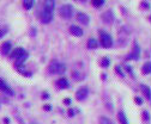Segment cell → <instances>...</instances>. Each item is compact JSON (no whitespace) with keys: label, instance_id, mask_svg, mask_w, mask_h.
Returning <instances> with one entry per match:
<instances>
[{"label":"cell","instance_id":"83f0119b","mask_svg":"<svg viewBox=\"0 0 151 124\" xmlns=\"http://www.w3.org/2000/svg\"><path fill=\"white\" fill-rule=\"evenodd\" d=\"M30 36L31 37L36 36V29H35V27H31V29H30Z\"/></svg>","mask_w":151,"mask_h":124},{"label":"cell","instance_id":"484cf974","mask_svg":"<svg viewBox=\"0 0 151 124\" xmlns=\"http://www.w3.org/2000/svg\"><path fill=\"white\" fill-rule=\"evenodd\" d=\"M150 119V117H149V113H148V111H143V121H149Z\"/></svg>","mask_w":151,"mask_h":124},{"label":"cell","instance_id":"1f68e13d","mask_svg":"<svg viewBox=\"0 0 151 124\" xmlns=\"http://www.w3.org/2000/svg\"><path fill=\"white\" fill-rule=\"evenodd\" d=\"M42 98H43V99H48V98H49V94H48L47 92H43V93H42Z\"/></svg>","mask_w":151,"mask_h":124},{"label":"cell","instance_id":"e575fe53","mask_svg":"<svg viewBox=\"0 0 151 124\" xmlns=\"http://www.w3.org/2000/svg\"><path fill=\"white\" fill-rule=\"evenodd\" d=\"M30 124H37V123H36V122H31Z\"/></svg>","mask_w":151,"mask_h":124},{"label":"cell","instance_id":"4dcf8cb0","mask_svg":"<svg viewBox=\"0 0 151 124\" xmlns=\"http://www.w3.org/2000/svg\"><path fill=\"white\" fill-rule=\"evenodd\" d=\"M64 104H66V105H70V104H71V99H70V98H66V99H64Z\"/></svg>","mask_w":151,"mask_h":124},{"label":"cell","instance_id":"6da1fadb","mask_svg":"<svg viewBox=\"0 0 151 124\" xmlns=\"http://www.w3.org/2000/svg\"><path fill=\"white\" fill-rule=\"evenodd\" d=\"M65 71H66V66L59 61H53L48 66V72L51 74H64Z\"/></svg>","mask_w":151,"mask_h":124},{"label":"cell","instance_id":"7402d4cb","mask_svg":"<svg viewBox=\"0 0 151 124\" xmlns=\"http://www.w3.org/2000/svg\"><path fill=\"white\" fill-rule=\"evenodd\" d=\"M98 124H114L113 123V121L112 119H109L108 117H101L100 118V122H98Z\"/></svg>","mask_w":151,"mask_h":124},{"label":"cell","instance_id":"ffe728a7","mask_svg":"<svg viewBox=\"0 0 151 124\" xmlns=\"http://www.w3.org/2000/svg\"><path fill=\"white\" fill-rule=\"evenodd\" d=\"M109 65H111V61H109L108 57H102V59H101V61H100V66H101L102 68H108Z\"/></svg>","mask_w":151,"mask_h":124},{"label":"cell","instance_id":"8992f818","mask_svg":"<svg viewBox=\"0 0 151 124\" xmlns=\"http://www.w3.org/2000/svg\"><path fill=\"white\" fill-rule=\"evenodd\" d=\"M139 56H140V47H139V44L137 43V42H134V44H133V50H132V53L127 56V59L138 60Z\"/></svg>","mask_w":151,"mask_h":124},{"label":"cell","instance_id":"30bf717a","mask_svg":"<svg viewBox=\"0 0 151 124\" xmlns=\"http://www.w3.org/2000/svg\"><path fill=\"white\" fill-rule=\"evenodd\" d=\"M77 20L79 23L84 24V25H89V23H90V17H89L86 13H83V12H79L77 15Z\"/></svg>","mask_w":151,"mask_h":124},{"label":"cell","instance_id":"5bb4252c","mask_svg":"<svg viewBox=\"0 0 151 124\" xmlns=\"http://www.w3.org/2000/svg\"><path fill=\"white\" fill-rule=\"evenodd\" d=\"M26 53V50L24 49V48H16V49L15 50H13L12 51V54L10 55V56L12 57V59H18V57H20V56H22V55H24Z\"/></svg>","mask_w":151,"mask_h":124},{"label":"cell","instance_id":"836d02e7","mask_svg":"<svg viewBox=\"0 0 151 124\" xmlns=\"http://www.w3.org/2000/svg\"><path fill=\"white\" fill-rule=\"evenodd\" d=\"M4 123H5V124H9V123H10L9 118H4Z\"/></svg>","mask_w":151,"mask_h":124},{"label":"cell","instance_id":"e0dca14e","mask_svg":"<svg viewBox=\"0 0 151 124\" xmlns=\"http://www.w3.org/2000/svg\"><path fill=\"white\" fill-rule=\"evenodd\" d=\"M118 119L120 122V124H128V121L126 118V115L123 111H119L118 112Z\"/></svg>","mask_w":151,"mask_h":124},{"label":"cell","instance_id":"ac0fdd59","mask_svg":"<svg viewBox=\"0 0 151 124\" xmlns=\"http://www.w3.org/2000/svg\"><path fill=\"white\" fill-rule=\"evenodd\" d=\"M142 72H143V74H145V75L150 74V72H151V63H150V62H145V63L143 65Z\"/></svg>","mask_w":151,"mask_h":124},{"label":"cell","instance_id":"2e32d148","mask_svg":"<svg viewBox=\"0 0 151 124\" xmlns=\"http://www.w3.org/2000/svg\"><path fill=\"white\" fill-rule=\"evenodd\" d=\"M140 89L143 91V93L145 94V97H146V99L148 100H151V91H150V87L149 86H146V85H140Z\"/></svg>","mask_w":151,"mask_h":124},{"label":"cell","instance_id":"d590c367","mask_svg":"<svg viewBox=\"0 0 151 124\" xmlns=\"http://www.w3.org/2000/svg\"><path fill=\"white\" fill-rule=\"evenodd\" d=\"M83 1H84V0H83Z\"/></svg>","mask_w":151,"mask_h":124},{"label":"cell","instance_id":"4fadbf2b","mask_svg":"<svg viewBox=\"0 0 151 124\" xmlns=\"http://www.w3.org/2000/svg\"><path fill=\"white\" fill-rule=\"evenodd\" d=\"M0 89L4 92V93H6V94H9V95H13V92H12V89L7 86V84L0 78Z\"/></svg>","mask_w":151,"mask_h":124},{"label":"cell","instance_id":"cb8c5ba5","mask_svg":"<svg viewBox=\"0 0 151 124\" xmlns=\"http://www.w3.org/2000/svg\"><path fill=\"white\" fill-rule=\"evenodd\" d=\"M6 33H7V29H6V27H1V29H0V39H1Z\"/></svg>","mask_w":151,"mask_h":124},{"label":"cell","instance_id":"f1b7e54d","mask_svg":"<svg viewBox=\"0 0 151 124\" xmlns=\"http://www.w3.org/2000/svg\"><path fill=\"white\" fill-rule=\"evenodd\" d=\"M67 115H68V117H73V116H74V111H73V109H68Z\"/></svg>","mask_w":151,"mask_h":124},{"label":"cell","instance_id":"277c9868","mask_svg":"<svg viewBox=\"0 0 151 124\" xmlns=\"http://www.w3.org/2000/svg\"><path fill=\"white\" fill-rule=\"evenodd\" d=\"M40 20H41V23H43V24H49L53 20V13L47 11V10H43L40 15Z\"/></svg>","mask_w":151,"mask_h":124},{"label":"cell","instance_id":"603a6c76","mask_svg":"<svg viewBox=\"0 0 151 124\" xmlns=\"http://www.w3.org/2000/svg\"><path fill=\"white\" fill-rule=\"evenodd\" d=\"M115 72H116V74H118V75H120L121 78H123V73H122V69L120 68V66H116L115 67Z\"/></svg>","mask_w":151,"mask_h":124},{"label":"cell","instance_id":"7a4b0ae2","mask_svg":"<svg viewBox=\"0 0 151 124\" xmlns=\"http://www.w3.org/2000/svg\"><path fill=\"white\" fill-rule=\"evenodd\" d=\"M100 44L103 48H106V49H108V48H111L113 45V38L107 31L100 30Z\"/></svg>","mask_w":151,"mask_h":124},{"label":"cell","instance_id":"4316f807","mask_svg":"<svg viewBox=\"0 0 151 124\" xmlns=\"http://www.w3.org/2000/svg\"><path fill=\"white\" fill-rule=\"evenodd\" d=\"M134 101H135L137 105H142V104H143V99L139 98V97H135V98H134Z\"/></svg>","mask_w":151,"mask_h":124},{"label":"cell","instance_id":"f546056e","mask_svg":"<svg viewBox=\"0 0 151 124\" xmlns=\"http://www.w3.org/2000/svg\"><path fill=\"white\" fill-rule=\"evenodd\" d=\"M43 109L46 110V111H51V110H52V106H51L49 104H46V105L43 106Z\"/></svg>","mask_w":151,"mask_h":124},{"label":"cell","instance_id":"44dd1931","mask_svg":"<svg viewBox=\"0 0 151 124\" xmlns=\"http://www.w3.org/2000/svg\"><path fill=\"white\" fill-rule=\"evenodd\" d=\"M104 3H106V0H91L92 6H94V7H96V9H100L101 6H103Z\"/></svg>","mask_w":151,"mask_h":124},{"label":"cell","instance_id":"8fae6325","mask_svg":"<svg viewBox=\"0 0 151 124\" xmlns=\"http://www.w3.org/2000/svg\"><path fill=\"white\" fill-rule=\"evenodd\" d=\"M43 10H47L49 12H54L55 10V0H44L43 3Z\"/></svg>","mask_w":151,"mask_h":124},{"label":"cell","instance_id":"ba28073f","mask_svg":"<svg viewBox=\"0 0 151 124\" xmlns=\"http://www.w3.org/2000/svg\"><path fill=\"white\" fill-rule=\"evenodd\" d=\"M68 30H70V33L71 35H73L74 37H82L84 35V31L82 27L77 26V25H71L70 27H68Z\"/></svg>","mask_w":151,"mask_h":124},{"label":"cell","instance_id":"52a82bcc","mask_svg":"<svg viewBox=\"0 0 151 124\" xmlns=\"http://www.w3.org/2000/svg\"><path fill=\"white\" fill-rule=\"evenodd\" d=\"M101 18H102V20H103L106 24H112L114 22V13H113L112 10H108L104 13H102Z\"/></svg>","mask_w":151,"mask_h":124},{"label":"cell","instance_id":"3957f363","mask_svg":"<svg viewBox=\"0 0 151 124\" xmlns=\"http://www.w3.org/2000/svg\"><path fill=\"white\" fill-rule=\"evenodd\" d=\"M73 12H74V9H73V6L70 5V4H65V5H63V6H61V7L59 9V15L63 17L64 19H70V18H72Z\"/></svg>","mask_w":151,"mask_h":124},{"label":"cell","instance_id":"9a60e30c","mask_svg":"<svg viewBox=\"0 0 151 124\" xmlns=\"http://www.w3.org/2000/svg\"><path fill=\"white\" fill-rule=\"evenodd\" d=\"M86 47H88V49H96V48L98 47L97 39H95V38H89V39H88V43H86Z\"/></svg>","mask_w":151,"mask_h":124},{"label":"cell","instance_id":"d6986e66","mask_svg":"<svg viewBox=\"0 0 151 124\" xmlns=\"http://www.w3.org/2000/svg\"><path fill=\"white\" fill-rule=\"evenodd\" d=\"M34 1H35V0H23V7L28 11L31 10L34 6Z\"/></svg>","mask_w":151,"mask_h":124},{"label":"cell","instance_id":"7c38bea8","mask_svg":"<svg viewBox=\"0 0 151 124\" xmlns=\"http://www.w3.org/2000/svg\"><path fill=\"white\" fill-rule=\"evenodd\" d=\"M55 85H57V87L59 89H66V88L70 87V84H68L67 79H65V78H60L59 80H57Z\"/></svg>","mask_w":151,"mask_h":124},{"label":"cell","instance_id":"d6a6232c","mask_svg":"<svg viewBox=\"0 0 151 124\" xmlns=\"http://www.w3.org/2000/svg\"><path fill=\"white\" fill-rule=\"evenodd\" d=\"M126 69L128 71V73H129V74H132V68L129 67V66H126Z\"/></svg>","mask_w":151,"mask_h":124},{"label":"cell","instance_id":"d4e9b609","mask_svg":"<svg viewBox=\"0 0 151 124\" xmlns=\"http://www.w3.org/2000/svg\"><path fill=\"white\" fill-rule=\"evenodd\" d=\"M149 7H150V5H149V3H146V1H142V3H140V9L148 10Z\"/></svg>","mask_w":151,"mask_h":124},{"label":"cell","instance_id":"9c48e42d","mask_svg":"<svg viewBox=\"0 0 151 124\" xmlns=\"http://www.w3.org/2000/svg\"><path fill=\"white\" fill-rule=\"evenodd\" d=\"M11 50H12V43L10 41H6V42H4L1 44V47H0V53H1L4 56L5 55H10Z\"/></svg>","mask_w":151,"mask_h":124},{"label":"cell","instance_id":"5b68a950","mask_svg":"<svg viewBox=\"0 0 151 124\" xmlns=\"http://www.w3.org/2000/svg\"><path fill=\"white\" fill-rule=\"evenodd\" d=\"M89 95V89L86 87H80L77 92H76V99L82 101V100H85Z\"/></svg>","mask_w":151,"mask_h":124}]
</instances>
